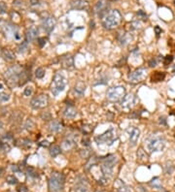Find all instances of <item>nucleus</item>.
<instances>
[{
  "label": "nucleus",
  "instance_id": "28",
  "mask_svg": "<svg viewBox=\"0 0 175 192\" xmlns=\"http://www.w3.org/2000/svg\"><path fill=\"white\" fill-rule=\"evenodd\" d=\"M35 76L37 79H42L45 76V70L43 68H37L35 70Z\"/></svg>",
  "mask_w": 175,
  "mask_h": 192
},
{
  "label": "nucleus",
  "instance_id": "38",
  "mask_svg": "<svg viewBox=\"0 0 175 192\" xmlns=\"http://www.w3.org/2000/svg\"><path fill=\"white\" fill-rule=\"evenodd\" d=\"M38 44L41 48H43L46 44V39L45 38H38Z\"/></svg>",
  "mask_w": 175,
  "mask_h": 192
},
{
  "label": "nucleus",
  "instance_id": "25",
  "mask_svg": "<svg viewBox=\"0 0 175 192\" xmlns=\"http://www.w3.org/2000/svg\"><path fill=\"white\" fill-rule=\"evenodd\" d=\"M163 79H164V74H162L161 72H156L153 75L152 81L153 82H160V81H162Z\"/></svg>",
  "mask_w": 175,
  "mask_h": 192
},
{
  "label": "nucleus",
  "instance_id": "35",
  "mask_svg": "<svg viewBox=\"0 0 175 192\" xmlns=\"http://www.w3.org/2000/svg\"><path fill=\"white\" fill-rule=\"evenodd\" d=\"M80 154H81V156L83 157V158H87V157H89V154H91V152H89L88 149H85V151H82L81 152H80Z\"/></svg>",
  "mask_w": 175,
  "mask_h": 192
},
{
  "label": "nucleus",
  "instance_id": "17",
  "mask_svg": "<svg viewBox=\"0 0 175 192\" xmlns=\"http://www.w3.org/2000/svg\"><path fill=\"white\" fill-rule=\"evenodd\" d=\"M78 114V112L75 108L73 107H67V108L63 112V115H64L65 117H68V119H74Z\"/></svg>",
  "mask_w": 175,
  "mask_h": 192
},
{
  "label": "nucleus",
  "instance_id": "47",
  "mask_svg": "<svg viewBox=\"0 0 175 192\" xmlns=\"http://www.w3.org/2000/svg\"><path fill=\"white\" fill-rule=\"evenodd\" d=\"M1 89H2V84H0V90H1Z\"/></svg>",
  "mask_w": 175,
  "mask_h": 192
},
{
  "label": "nucleus",
  "instance_id": "36",
  "mask_svg": "<svg viewBox=\"0 0 175 192\" xmlns=\"http://www.w3.org/2000/svg\"><path fill=\"white\" fill-rule=\"evenodd\" d=\"M6 9H7L6 5H5L4 3H2V2H0V14H3V13L6 12Z\"/></svg>",
  "mask_w": 175,
  "mask_h": 192
},
{
  "label": "nucleus",
  "instance_id": "22",
  "mask_svg": "<svg viewBox=\"0 0 175 192\" xmlns=\"http://www.w3.org/2000/svg\"><path fill=\"white\" fill-rule=\"evenodd\" d=\"M75 191L76 192H89L87 183H84V181H79L75 186Z\"/></svg>",
  "mask_w": 175,
  "mask_h": 192
},
{
  "label": "nucleus",
  "instance_id": "44",
  "mask_svg": "<svg viewBox=\"0 0 175 192\" xmlns=\"http://www.w3.org/2000/svg\"><path fill=\"white\" fill-rule=\"evenodd\" d=\"M160 123L162 124H166V119H164V117H160Z\"/></svg>",
  "mask_w": 175,
  "mask_h": 192
},
{
  "label": "nucleus",
  "instance_id": "15",
  "mask_svg": "<svg viewBox=\"0 0 175 192\" xmlns=\"http://www.w3.org/2000/svg\"><path fill=\"white\" fill-rule=\"evenodd\" d=\"M37 34H38V30H37V28L34 27V26L30 27L27 30V32H26V41H27V42H33L36 39Z\"/></svg>",
  "mask_w": 175,
  "mask_h": 192
},
{
  "label": "nucleus",
  "instance_id": "6",
  "mask_svg": "<svg viewBox=\"0 0 175 192\" xmlns=\"http://www.w3.org/2000/svg\"><path fill=\"white\" fill-rule=\"evenodd\" d=\"M147 148L151 152L162 151L164 148V140L161 136H153L148 140Z\"/></svg>",
  "mask_w": 175,
  "mask_h": 192
},
{
  "label": "nucleus",
  "instance_id": "4",
  "mask_svg": "<svg viewBox=\"0 0 175 192\" xmlns=\"http://www.w3.org/2000/svg\"><path fill=\"white\" fill-rule=\"evenodd\" d=\"M117 133L114 129H109L106 132H104L103 134L97 136L94 138L95 142H97V145H102V144H106V145H112V144L117 140Z\"/></svg>",
  "mask_w": 175,
  "mask_h": 192
},
{
  "label": "nucleus",
  "instance_id": "48",
  "mask_svg": "<svg viewBox=\"0 0 175 192\" xmlns=\"http://www.w3.org/2000/svg\"><path fill=\"white\" fill-rule=\"evenodd\" d=\"M95 192H101V191H95Z\"/></svg>",
  "mask_w": 175,
  "mask_h": 192
},
{
  "label": "nucleus",
  "instance_id": "46",
  "mask_svg": "<svg viewBox=\"0 0 175 192\" xmlns=\"http://www.w3.org/2000/svg\"><path fill=\"white\" fill-rule=\"evenodd\" d=\"M2 126H3V125H2V123H1V122H0V129H1V128H2Z\"/></svg>",
  "mask_w": 175,
  "mask_h": 192
},
{
  "label": "nucleus",
  "instance_id": "10",
  "mask_svg": "<svg viewBox=\"0 0 175 192\" xmlns=\"http://www.w3.org/2000/svg\"><path fill=\"white\" fill-rule=\"evenodd\" d=\"M136 102H137L136 96L134 94L129 93L128 95H125V97L122 99L121 107L124 110H130L136 105Z\"/></svg>",
  "mask_w": 175,
  "mask_h": 192
},
{
  "label": "nucleus",
  "instance_id": "37",
  "mask_svg": "<svg viewBox=\"0 0 175 192\" xmlns=\"http://www.w3.org/2000/svg\"><path fill=\"white\" fill-rule=\"evenodd\" d=\"M172 60H173V57L171 55H168V56H166V58H164V64L167 65V64H169Z\"/></svg>",
  "mask_w": 175,
  "mask_h": 192
},
{
  "label": "nucleus",
  "instance_id": "16",
  "mask_svg": "<svg viewBox=\"0 0 175 192\" xmlns=\"http://www.w3.org/2000/svg\"><path fill=\"white\" fill-rule=\"evenodd\" d=\"M61 63H62V66L64 67V68H66V69H72L73 68V65H74L73 57L71 55H66L64 57H62Z\"/></svg>",
  "mask_w": 175,
  "mask_h": 192
},
{
  "label": "nucleus",
  "instance_id": "14",
  "mask_svg": "<svg viewBox=\"0 0 175 192\" xmlns=\"http://www.w3.org/2000/svg\"><path fill=\"white\" fill-rule=\"evenodd\" d=\"M71 6L75 10H86L89 8V3L86 0H75L72 2Z\"/></svg>",
  "mask_w": 175,
  "mask_h": 192
},
{
  "label": "nucleus",
  "instance_id": "12",
  "mask_svg": "<svg viewBox=\"0 0 175 192\" xmlns=\"http://www.w3.org/2000/svg\"><path fill=\"white\" fill-rule=\"evenodd\" d=\"M56 24H57V20L54 17H48L43 21V27L48 33H50V32L54 30Z\"/></svg>",
  "mask_w": 175,
  "mask_h": 192
},
{
  "label": "nucleus",
  "instance_id": "23",
  "mask_svg": "<svg viewBox=\"0 0 175 192\" xmlns=\"http://www.w3.org/2000/svg\"><path fill=\"white\" fill-rule=\"evenodd\" d=\"M132 40V37L130 36L129 33H125V34H122L121 38H120V42L122 45H126L129 44V43Z\"/></svg>",
  "mask_w": 175,
  "mask_h": 192
},
{
  "label": "nucleus",
  "instance_id": "40",
  "mask_svg": "<svg viewBox=\"0 0 175 192\" xmlns=\"http://www.w3.org/2000/svg\"><path fill=\"white\" fill-rule=\"evenodd\" d=\"M149 65H150L151 67H155V66L157 65V59H155V58H154V59H151V60L149 61Z\"/></svg>",
  "mask_w": 175,
  "mask_h": 192
},
{
  "label": "nucleus",
  "instance_id": "30",
  "mask_svg": "<svg viewBox=\"0 0 175 192\" xmlns=\"http://www.w3.org/2000/svg\"><path fill=\"white\" fill-rule=\"evenodd\" d=\"M10 99V95L6 94V93H0V103H4L7 102V101Z\"/></svg>",
  "mask_w": 175,
  "mask_h": 192
},
{
  "label": "nucleus",
  "instance_id": "24",
  "mask_svg": "<svg viewBox=\"0 0 175 192\" xmlns=\"http://www.w3.org/2000/svg\"><path fill=\"white\" fill-rule=\"evenodd\" d=\"M60 153H61V148H60V147H58V146H53L50 148V155L51 156L56 157Z\"/></svg>",
  "mask_w": 175,
  "mask_h": 192
},
{
  "label": "nucleus",
  "instance_id": "7",
  "mask_svg": "<svg viewBox=\"0 0 175 192\" xmlns=\"http://www.w3.org/2000/svg\"><path fill=\"white\" fill-rule=\"evenodd\" d=\"M117 162V158L114 155H109L103 160L101 171L106 177H112L113 175V168L114 165Z\"/></svg>",
  "mask_w": 175,
  "mask_h": 192
},
{
  "label": "nucleus",
  "instance_id": "33",
  "mask_svg": "<svg viewBox=\"0 0 175 192\" xmlns=\"http://www.w3.org/2000/svg\"><path fill=\"white\" fill-rule=\"evenodd\" d=\"M33 93V88L32 87H25L24 90V94L25 96H31V94Z\"/></svg>",
  "mask_w": 175,
  "mask_h": 192
},
{
  "label": "nucleus",
  "instance_id": "3",
  "mask_svg": "<svg viewBox=\"0 0 175 192\" xmlns=\"http://www.w3.org/2000/svg\"><path fill=\"white\" fill-rule=\"evenodd\" d=\"M64 185V177L60 173H53L49 180V189L51 192H61Z\"/></svg>",
  "mask_w": 175,
  "mask_h": 192
},
{
  "label": "nucleus",
  "instance_id": "39",
  "mask_svg": "<svg viewBox=\"0 0 175 192\" xmlns=\"http://www.w3.org/2000/svg\"><path fill=\"white\" fill-rule=\"evenodd\" d=\"M82 144L84 146H86V147H89V138H83V140H82Z\"/></svg>",
  "mask_w": 175,
  "mask_h": 192
},
{
  "label": "nucleus",
  "instance_id": "34",
  "mask_svg": "<svg viewBox=\"0 0 175 192\" xmlns=\"http://www.w3.org/2000/svg\"><path fill=\"white\" fill-rule=\"evenodd\" d=\"M26 50H27V41H25L24 43H23V44L19 47V52H24Z\"/></svg>",
  "mask_w": 175,
  "mask_h": 192
},
{
  "label": "nucleus",
  "instance_id": "19",
  "mask_svg": "<svg viewBox=\"0 0 175 192\" xmlns=\"http://www.w3.org/2000/svg\"><path fill=\"white\" fill-rule=\"evenodd\" d=\"M2 56H3L4 59L7 60V61H13L16 58L15 53L11 50H8V49H5V50L2 51Z\"/></svg>",
  "mask_w": 175,
  "mask_h": 192
},
{
  "label": "nucleus",
  "instance_id": "11",
  "mask_svg": "<svg viewBox=\"0 0 175 192\" xmlns=\"http://www.w3.org/2000/svg\"><path fill=\"white\" fill-rule=\"evenodd\" d=\"M108 2L106 0H99L97 3L95 4L94 7V12L97 13L100 17H103V16L107 13V9H108Z\"/></svg>",
  "mask_w": 175,
  "mask_h": 192
},
{
  "label": "nucleus",
  "instance_id": "1",
  "mask_svg": "<svg viewBox=\"0 0 175 192\" xmlns=\"http://www.w3.org/2000/svg\"><path fill=\"white\" fill-rule=\"evenodd\" d=\"M122 21V15L118 10H111L102 17V25L105 29H114L118 27Z\"/></svg>",
  "mask_w": 175,
  "mask_h": 192
},
{
  "label": "nucleus",
  "instance_id": "42",
  "mask_svg": "<svg viewBox=\"0 0 175 192\" xmlns=\"http://www.w3.org/2000/svg\"><path fill=\"white\" fill-rule=\"evenodd\" d=\"M155 31H156L157 35H160V33H162V29H160V27H159V26H156V27H155Z\"/></svg>",
  "mask_w": 175,
  "mask_h": 192
},
{
  "label": "nucleus",
  "instance_id": "18",
  "mask_svg": "<svg viewBox=\"0 0 175 192\" xmlns=\"http://www.w3.org/2000/svg\"><path fill=\"white\" fill-rule=\"evenodd\" d=\"M85 90H86V85H85L83 83H78L75 87H74V93H75L77 96L81 97V96L84 95Z\"/></svg>",
  "mask_w": 175,
  "mask_h": 192
},
{
  "label": "nucleus",
  "instance_id": "27",
  "mask_svg": "<svg viewBox=\"0 0 175 192\" xmlns=\"http://www.w3.org/2000/svg\"><path fill=\"white\" fill-rule=\"evenodd\" d=\"M137 157L140 160H147L148 159V154L143 151L142 148H139V151H137Z\"/></svg>",
  "mask_w": 175,
  "mask_h": 192
},
{
  "label": "nucleus",
  "instance_id": "8",
  "mask_svg": "<svg viewBox=\"0 0 175 192\" xmlns=\"http://www.w3.org/2000/svg\"><path fill=\"white\" fill-rule=\"evenodd\" d=\"M146 77H147V69H145V68H139V69H137V70L132 72L129 75V82L130 83L136 84V83L142 82Z\"/></svg>",
  "mask_w": 175,
  "mask_h": 192
},
{
  "label": "nucleus",
  "instance_id": "9",
  "mask_svg": "<svg viewBox=\"0 0 175 192\" xmlns=\"http://www.w3.org/2000/svg\"><path fill=\"white\" fill-rule=\"evenodd\" d=\"M48 103H49V99H48L47 95H39L37 97L33 98L31 100L30 105L33 109H43L45 107L48 106Z\"/></svg>",
  "mask_w": 175,
  "mask_h": 192
},
{
  "label": "nucleus",
  "instance_id": "5",
  "mask_svg": "<svg viewBox=\"0 0 175 192\" xmlns=\"http://www.w3.org/2000/svg\"><path fill=\"white\" fill-rule=\"evenodd\" d=\"M107 99L111 102H117L123 99L126 95V88L122 85H118V87H111L107 90Z\"/></svg>",
  "mask_w": 175,
  "mask_h": 192
},
{
  "label": "nucleus",
  "instance_id": "32",
  "mask_svg": "<svg viewBox=\"0 0 175 192\" xmlns=\"http://www.w3.org/2000/svg\"><path fill=\"white\" fill-rule=\"evenodd\" d=\"M119 192H132V190H131V187H129V186L123 184L121 187H119Z\"/></svg>",
  "mask_w": 175,
  "mask_h": 192
},
{
  "label": "nucleus",
  "instance_id": "26",
  "mask_svg": "<svg viewBox=\"0 0 175 192\" xmlns=\"http://www.w3.org/2000/svg\"><path fill=\"white\" fill-rule=\"evenodd\" d=\"M151 185L153 186V187L157 188V189H161V188H162V183H161L160 180H159L158 178H155V179H153V180H152V181H151Z\"/></svg>",
  "mask_w": 175,
  "mask_h": 192
},
{
  "label": "nucleus",
  "instance_id": "13",
  "mask_svg": "<svg viewBox=\"0 0 175 192\" xmlns=\"http://www.w3.org/2000/svg\"><path fill=\"white\" fill-rule=\"evenodd\" d=\"M129 142L132 146H135L137 141H138L139 136H140V131L138 128L136 127H131L129 129Z\"/></svg>",
  "mask_w": 175,
  "mask_h": 192
},
{
  "label": "nucleus",
  "instance_id": "20",
  "mask_svg": "<svg viewBox=\"0 0 175 192\" xmlns=\"http://www.w3.org/2000/svg\"><path fill=\"white\" fill-rule=\"evenodd\" d=\"M75 140H74L73 138H71V137H68V138H66L64 141H63V143H62V148H64V149H70V148H72L74 146H75Z\"/></svg>",
  "mask_w": 175,
  "mask_h": 192
},
{
  "label": "nucleus",
  "instance_id": "41",
  "mask_svg": "<svg viewBox=\"0 0 175 192\" xmlns=\"http://www.w3.org/2000/svg\"><path fill=\"white\" fill-rule=\"evenodd\" d=\"M19 192H27V188L25 187V186H20V189H19Z\"/></svg>",
  "mask_w": 175,
  "mask_h": 192
},
{
  "label": "nucleus",
  "instance_id": "2",
  "mask_svg": "<svg viewBox=\"0 0 175 192\" xmlns=\"http://www.w3.org/2000/svg\"><path fill=\"white\" fill-rule=\"evenodd\" d=\"M66 83L67 82H66V78L64 77V75L60 72H57L55 75L54 80H53L52 84H51L52 93L55 96H57L60 93H61L63 90L65 89Z\"/></svg>",
  "mask_w": 175,
  "mask_h": 192
},
{
  "label": "nucleus",
  "instance_id": "21",
  "mask_svg": "<svg viewBox=\"0 0 175 192\" xmlns=\"http://www.w3.org/2000/svg\"><path fill=\"white\" fill-rule=\"evenodd\" d=\"M49 129H50L51 132H60L62 129V124L60 123V122L57 121V120H54L50 123Z\"/></svg>",
  "mask_w": 175,
  "mask_h": 192
},
{
  "label": "nucleus",
  "instance_id": "49",
  "mask_svg": "<svg viewBox=\"0 0 175 192\" xmlns=\"http://www.w3.org/2000/svg\"><path fill=\"white\" fill-rule=\"evenodd\" d=\"M111 1H115V0H111Z\"/></svg>",
  "mask_w": 175,
  "mask_h": 192
},
{
  "label": "nucleus",
  "instance_id": "45",
  "mask_svg": "<svg viewBox=\"0 0 175 192\" xmlns=\"http://www.w3.org/2000/svg\"><path fill=\"white\" fill-rule=\"evenodd\" d=\"M31 1H32V4L33 5L36 4V3H38V0H31Z\"/></svg>",
  "mask_w": 175,
  "mask_h": 192
},
{
  "label": "nucleus",
  "instance_id": "31",
  "mask_svg": "<svg viewBox=\"0 0 175 192\" xmlns=\"http://www.w3.org/2000/svg\"><path fill=\"white\" fill-rule=\"evenodd\" d=\"M6 180L8 181V183H10V184H17V183H18V180L16 179L14 176H8Z\"/></svg>",
  "mask_w": 175,
  "mask_h": 192
},
{
  "label": "nucleus",
  "instance_id": "43",
  "mask_svg": "<svg viewBox=\"0 0 175 192\" xmlns=\"http://www.w3.org/2000/svg\"><path fill=\"white\" fill-rule=\"evenodd\" d=\"M41 146H43V147H48L49 146V143H48L47 141H43L41 143Z\"/></svg>",
  "mask_w": 175,
  "mask_h": 192
},
{
  "label": "nucleus",
  "instance_id": "29",
  "mask_svg": "<svg viewBox=\"0 0 175 192\" xmlns=\"http://www.w3.org/2000/svg\"><path fill=\"white\" fill-rule=\"evenodd\" d=\"M95 163H97V158H95V157H89V160L88 161V163L86 164V166H85V169L89 170V169H91V167H93Z\"/></svg>",
  "mask_w": 175,
  "mask_h": 192
}]
</instances>
